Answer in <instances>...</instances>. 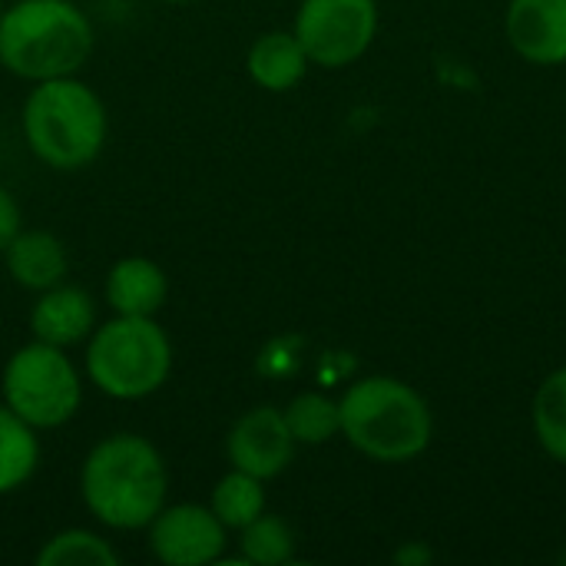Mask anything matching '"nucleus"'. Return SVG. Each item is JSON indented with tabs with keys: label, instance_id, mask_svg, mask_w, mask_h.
Here are the masks:
<instances>
[{
	"label": "nucleus",
	"instance_id": "22",
	"mask_svg": "<svg viewBox=\"0 0 566 566\" xmlns=\"http://www.w3.org/2000/svg\"><path fill=\"white\" fill-rule=\"evenodd\" d=\"M395 560L398 564H411V566H424L434 560V554H431V547H424L421 541H411V544H405L398 554H395Z\"/></svg>",
	"mask_w": 566,
	"mask_h": 566
},
{
	"label": "nucleus",
	"instance_id": "3",
	"mask_svg": "<svg viewBox=\"0 0 566 566\" xmlns=\"http://www.w3.org/2000/svg\"><path fill=\"white\" fill-rule=\"evenodd\" d=\"M93 50V27L70 0H17L0 13V63L30 83L73 76Z\"/></svg>",
	"mask_w": 566,
	"mask_h": 566
},
{
	"label": "nucleus",
	"instance_id": "1",
	"mask_svg": "<svg viewBox=\"0 0 566 566\" xmlns=\"http://www.w3.org/2000/svg\"><path fill=\"white\" fill-rule=\"evenodd\" d=\"M166 464L153 441L113 434L99 441L80 471V494L90 514L109 531H139L166 507Z\"/></svg>",
	"mask_w": 566,
	"mask_h": 566
},
{
	"label": "nucleus",
	"instance_id": "23",
	"mask_svg": "<svg viewBox=\"0 0 566 566\" xmlns=\"http://www.w3.org/2000/svg\"><path fill=\"white\" fill-rule=\"evenodd\" d=\"M163 3H189V0H163Z\"/></svg>",
	"mask_w": 566,
	"mask_h": 566
},
{
	"label": "nucleus",
	"instance_id": "4",
	"mask_svg": "<svg viewBox=\"0 0 566 566\" xmlns=\"http://www.w3.org/2000/svg\"><path fill=\"white\" fill-rule=\"evenodd\" d=\"M23 136L46 166L80 169L93 163L106 143V106L73 76L33 83L23 103Z\"/></svg>",
	"mask_w": 566,
	"mask_h": 566
},
{
	"label": "nucleus",
	"instance_id": "16",
	"mask_svg": "<svg viewBox=\"0 0 566 566\" xmlns=\"http://www.w3.org/2000/svg\"><path fill=\"white\" fill-rule=\"evenodd\" d=\"M40 464V441L33 428L0 405V494L23 488Z\"/></svg>",
	"mask_w": 566,
	"mask_h": 566
},
{
	"label": "nucleus",
	"instance_id": "12",
	"mask_svg": "<svg viewBox=\"0 0 566 566\" xmlns=\"http://www.w3.org/2000/svg\"><path fill=\"white\" fill-rule=\"evenodd\" d=\"M166 272L143 255L119 259L106 275V302L116 315L153 318L166 302Z\"/></svg>",
	"mask_w": 566,
	"mask_h": 566
},
{
	"label": "nucleus",
	"instance_id": "20",
	"mask_svg": "<svg viewBox=\"0 0 566 566\" xmlns=\"http://www.w3.org/2000/svg\"><path fill=\"white\" fill-rule=\"evenodd\" d=\"M40 566H119V554L113 551L109 541L90 531H60L53 534L40 554Z\"/></svg>",
	"mask_w": 566,
	"mask_h": 566
},
{
	"label": "nucleus",
	"instance_id": "19",
	"mask_svg": "<svg viewBox=\"0 0 566 566\" xmlns=\"http://www.w3.org/2000/svg\"><path fill=\"white\" fill-rule=\"evenodd\" d=\"M242 541V564L252 566H282L295 557V534L292 527L275 514H259L249 527L239 531Z\"/></svg>",
	"mask_w": 566,
	"mask_h": 566
},
{
	"label": "nucleus",
	"instance_id": "18",
	"mask_svg": "<svg viewBox=\"0 0 566 566\" xmlns=\"http://www.w3.org/2000/svg\"><path fill=\"white\" fill-rule=\"evenodd\" d=\"M285 424L295 438V444H328L332 438L342 434V418H338V401L318 391H305L289 401L282 411Z\"/></svg>",
	"mask_w": 566,
	"mask_h": 566
},
{
	"label": "nucleus",
	"instance_id": "9",
	"mask_svg": "<svg viewBox=\"0 0 566 566\" xmlns=\"http://www.w3.org/2000/svg\"><path fill=\"white\" fill-rule=\"evenodd\" d=\"M226 454L235 471H245L259 481L279 478L295 458V438L285 424V415L269 405L245 411L226 438Z\"/></svg>",
	"mask_w": 566,
	"mask_h": 566
},
{
	"label": "nucleus",
	"instance_id": "2",
	"mask_svg": "<svg viewBox=\"0 0 566 566\" xmlns=\"http://www.w3.org/2000/svg\"><path fill=\"white\" fill-rule=\"evenodd\" d=\"M342 438L378 464H408L431 448L434 415L428 401L401 378L368 375L355 381L342 401Z\"/></svg>",
	"mask_w": 566,
	"mask_h": 566
},
{
	"label": "nucleus",
	"instance_id": "10",
	"mask_svg": "<svg viewBox=\"0 0 566 566\" xmlns=\"http://www.w3.org/2000/svg\"><path fill=\"white\" fill-rule=\"evenodd\" d=\"M511 50L534 66L566 63V0H511L504 13Z\"/></svg>",
	"mask_w": 566,
	"mask_h": 566
},
{
	"label": "nucleus",
	"instance_id": "24",
	"mask_svg": "<svg viewBox=\"0 0 566 566\" xmlns=\"http://www.w3.org/2000/svg\"><path fill=\"white\" fill-rule=\"evenodd\" d=\"M0 13H3V7H0Z\"/></svg>",
	"mask_w": 566,
	"mask_h": 566
},
{
	"label": "nucleus",
	"instance_id": "15",
	"mask_svg": "<svg viewBox=\"0 0 566 566\" xmlns=\"http://www.w3.org/2000/svg\"><path fill=\"white\" fill-rule=\"evenodd\" d=\"M531 424L544 454L566 468V365L537 385L531 401Z\"/></svg>",
	"mask_w": 566,
	"mask_h": 566
},
{
	"label": "nucleus",
	"instance_id": "13",
	"mask_svg": "<svg viewBox=\"0 0 566 566\" xmlns=\"http://www.w3.org/2000/svg\"><path fill=\"white\" fill-rule=\"evenodd\" d=\"M3 255L13 282L30 292H46L60 285L66 275V249L53 232L43 229H27V232L20 229L3 249Z\"/></svg>",
	"mask_w": 566,
	"mask_h": 566
},
{
	"label": "nucleus",
	"instance_id": "14",
	"mask_svg": "<svg viewBox=\"0 0 566 566\" xmlns=\"http://www.w3.org/2000/svg\"><path fill=\"white\" fill-rule=\"evenodd\" d=\"M245 66H249V76L262 90L285 93V90H295L302 83V76L308 73L312 60H308V53H305V46L298 43L295 33L272 30V33H262L249 46Z\"/></svg>",
	"mask_w": 566,
	"mask_h": 566
},
{
	"label": "nucleus",
	"instance_id": "6",
	"mask_svg": "<svg viewBox=\"0 0 566 566\" xmlns=\"http://www.w3.org/2000/svg\"><path fill=\"white\" fill-rule=\"evenodd\" d=\"M80 401V371L63 355V348L33 338L10 355L3 368V405L33 431L66 424L76 415Z\"/></svg>",
	"mask_w": 566,
	"mask_h": 566
},
{
	"label": "nucleus",
	"instance_id": "17",
	"mask_svg": "<svg viewBox=\"0 0 566 566\" xmlns=\"http://www.w3.org/2000/svg\"><path fill=\"white\" fill-rule=\"evenodd\" d=\"M265 481L245 474V471H229L216 488H212V514L222 521L226 531H242L249 527L259 514H265Z\"/></svg>",
	"mask_w": 566,
	"mask_h": 566
},
{
	"label": "nucleus",
	"instance_id": "7",
	"mask_svg": "<svg viewBox=\"0 0 566 566\" xmlns=\"http://www.w3.org/2000/svg\"><path fill=\"white\" fill-rule=\"evenodd\" d=\"M292 33L315 66H352L375 43L378 0H302Z\"/></svg>",
	"mask_w": 566,
	"mask_h": 566
},
{
	"label": "nucleus",
	"instance_id": "5",
	"mask_svg": "<svg viewBox=\"0 0 566 566\" xmlns=\"http://www.w3.org/2000/svg\"><path fill=\"white\" fill-rule=\"evenodd\" d=\"M172 368V345L153 318L116 315L93 328L86 345L90 381L119 401L149 398L159 391Z\"/></svg>",
	"mask_w": 566,
	"mask_h": 566
},
{
	"label": "nucleus",
	"instance_id": "11",
	"mask_svg": "<svg viewBox=\"0 0 566 566\" xmlns=\"http://www.w3.org/2000/svg\"><path fill=\"white\" fill-rule=\"evenodd\" d=\"M93 328H96V308L83 289L53 285V289L40 292V298L30 312L33 338L56 345V348L80 345L83 338L93 335Z\"/></svg>",
	"mask_w": 566,
	"mask_h": 566
},
{
	"label": "nucleus",
	"instance_id": "8",
	"mask_svg": "<svg viewBox=\"0 0 566 566\" xmlns=\"http://www.w3.org/2000/svg\"><path fill=\"white\" fill-rule=\"evenodd\" d=\"M149 551L169 566L219 564L226 551V527L202 504L163 507L149 521Z\"/></svg>",
	"mask_w": 566,
	"mask_h": 566
},
{
	"label": "nucleus",
	"instance_id": "21",
	"mask_svg": "<svg viewBox=\"0 0 566 566\" xmlns=\"http://www.w3.org/2000/svg\"><path fill=\"white\" fill-rule=\"evenodd\" d=\"M20 232V206L13 202V196L0 186V252L10 245V239Z\"/></svg>",
	"mask_w": 566,
	"mask_h": 566
}]
</instances>
